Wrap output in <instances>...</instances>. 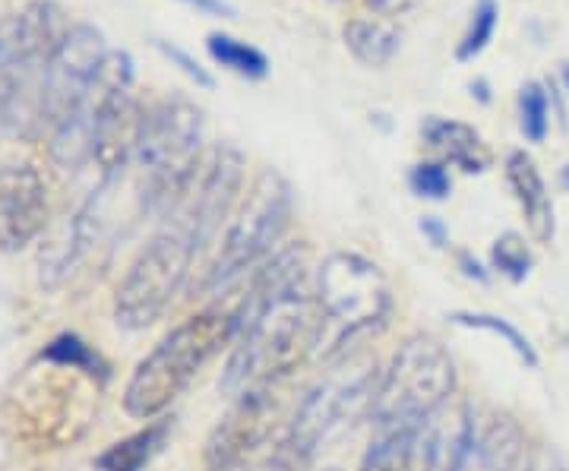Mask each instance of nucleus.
<instances>
[{
  "label": "nucleus",
  "mask_w": 569,
  "mask_h": 471,
  "mask_svg": "<svg viewBox=\"0 0 569 471\" xmlns=\"http://www.w3.org/2000/svg\"><path fill=\"white\" fill-rule=\"evenodd\" d=\"M282 383L238 392L212 428L203 450L206 471H241L272 440L282 421Z\"/></svg>",
  "instance_id": "1a4fd4ad"
},
{
  "label": "nucleus",
  "mask_w": 569,
  "mask_h": 471,
  "mask_svg": "<svg viewBox=\"0 0 569 471\" xmlns=\"http://www.w3.org/2000/svg\"><path fill=\"white\" fill-rule=\"evenodd\" d=\"M197 257L200 250L181 228L164 222L152 234V241L137 253V260L130 263L123 282L118 285V294H114L118 327L140 332L159 323L187 285Z\"/></svg>",
  "instance_id": "0eeeda50"
},
{
  "label": "nucleus",
  "mask_w": 569,
  "mask_h": 471,
  "mask_svg": "<svg viewBox=\"0 0 569 471\" xmlns=\"http://www.w3.org/2000/svg\"><path fill=\"white\" fill-rule=\"evenodd\" d=\"M244 152L231 143H216L212 149H206L193 184L183 193L181 203L164 216V222L181 228L193 241V247L203 253L206 247L216 244V238L222 234V226L231 222L234 209L244 197Z\"/></svg>",
  "instance_id": "6e6552de"
},
{
  "label": "nucleus",
  "mask_w": 569,
  "mask_h": 471,
  "mask_svg": "<svg viewBox=\"0 0 569 471\" xmlns=\"http://www.w3.org/2000/svg\"><path fill=\"white\" fill-rule=\"evenodd\" d=\"M519 130L529 143H545L550 133V108H553V99H550L548 82L531 80L519 89Z\"/></svg>",
  "instance_id": "4be33fe9"
},
{
  "label": "nucleus",
  "mask_w": 569,
  "mask_h": 471,
  "mask_svg": "<svg viewBox=\"0 0 569 471\" xmlns=\"http://www.w3.org/2000/svg\"><path fill=\"white\" fill-rule=\"evenodd\" d=\"M468 92H471V99H475V102H481V104H490V99H493V96H490V82L485 80V77H478V80L468 82Z\"/></svg>",
  "instance_id": "2f4dec72"
},
{
  "label": "nucleus",
  "mask_w": 569,
  "mask_h": 471,
  "mask_svg": "<svg viewBox=\"0 0 569 471\" xmlns=\"http://www.w3.org/2000/svg\"><path fill=\"white\" fill-rule=\"evenodd\" d=\"M526 471H531V469H526Z\"/></svg>",
  "instance_id": "f704fd0d"
},
{
  "label": "nucleus",
  "mask_w": 569,
  "mask_h": 471,
  "mask_svg": "<svg viewBox=\"0 0 569 471\" xmlns=\"http://www.w3.org/2000/svg\"><path fill=\"white\" fill-rule=\"evenodd\" d=\"M238 339V308H209L187 317L142 358L127 380L123 411L130 418H159L197 373Z\"/></svg>",
  "instance_id": "f03ea898"
},
{
  "label": "nucleus",
  "mask_w": 569,
  "mask_h": 471,
  "mask_svg": "<svg viewBox=\"0 0 569 471\" xmlns=\"http://www.w3.org/2000/svg\"><path fill=\"white\" fill-rule=\"evenodd\" d=\"M421 140L427 149H433L440 156V162L456 164L466 174H485L493 164V152L481 140V133L466 121H452V118H427L421 123Z\"/></svg>",
  "instance_id": "ddd939ff"
},
{
  "label": "nucleus",
  "mask_w": 569,
  "mask_h": 471,
  "mask_svg": "<svg viewBox=\"0 0 569 471\" xmlns=\"http://www.w3.org/2000/svg\"><path fill=\"white\" fill-rule=\"evenodd\" d=\"M560 80H563V89H567L569 96V61L560 63Z\"/></svg>",
  "instance_id": "473e14b6"
},
{
  "label": "nucleus",
  "mask_w": 569,
  "mask_h": 471,
  "mask_svg": "<svg viewBox=\"0 0 569 471\" xmlns=\"http://www.w3.org/2000/svg\"><path fill=\"white\" fill-rule=\"evenodd\" d=\"M332 3H342V0H332Z\"/></svg>",
  "instance_id": "72a5a7b5"
},
{
  "label": "nucleus",
  "mask_w": 569,
  "mask_h": 471,
  "mask_svg": "<svg viewBox=\"0 0 569 471\" xmlns=\"http://www.w3.org/2000/svg\"><path fill=\"white\" fill-rule=\"evenodd\" d=\"M490 267L497 269L503 279H509L512 285H519V282L529 279V272L535 269V253H531V247L526 244L522 234L507 231L490 244Z\"/></svg>",
  "instance_id": "5701e85b"
},
{
  "label": "nucleus",
  "mask_w": 569,
  "mask_h": 471,
  "mask_svg": "<svg viewBox=\"0 0 569 471\" xmlns=\"http://www.w3.org/2000/svg\"><path fill=\"white\" fill-rule=\"evenodd\" d=\"M187 7H197L200 13H209V17H224V20H231L234 17V7L231 3H224V0H181Z\"/></svg>",
  "instance_id": "7c9ffc66"
},
{
  "label": "nucleus",
  "mask_w": 569,
  "mask_h": 471,
  "mask_svg": "<svg viewBox=\"0 0 569 471\" xmlns=\"http://www.w3.org/2000/svg\"><path fill=\"white\" fill-rule=\"evenodd\" d=\"M503 174H507V184L512 190V197H516V203L526 216L531 238L538 244H550L553 234H557V219H553L548 184H545L535 159L526 149H512L507 156V164H503Z\"/></svg>",
  "instance_id": "f8f14e48"
},
{
  "label": "nucleus",
  "mask_w": 569,
  "mask_h": 471,
  "mask_svg": "<svg viewBox=\"0 0 569 471\" xmlns=\"http://www.w3.org/2000/svg\"><path fill=\"white\" fill-rule=\"evenodd\" d=\"M48 226V184L36 164H0V250L20 253Z\"/></svg>",
  "instance_id": "9b49d317"
},
{
  "label": "nucleus",
  "mask_w": 569,
  "mask_h": 471,
  "mask_svg": "<svg viewBox=\"0 0 569 471\" xmlns=\"http://www.w3.org/2000/svg\"><path fill=\"white\" fill-rule=\"evenodd\" d=\"M168 437H171V418H159V421L146 424L142 431L111 443L96 459V471H146L149 462L162 452Z\"/></svg>",
  "instance_id": "dca6fc26"
},
{
  "label": "nucleus",
  "mask_w": 569,
  "mask_h": 471,
  "mask_svg": "<svg viewBox=\"0 0 569 471\" xmlns=\"http://www.w3.org/2000/svg\"><path fill=\"white\" fill-rule=\"evenodd\" d=\"M408 187L421 200H447L452 193V178H449L447 162H418L408 171Z\"/></svg>",
  "instance_id": "b1692460"
},
{
  "label": "nucleus",
  "mask_w": 569,
  "mask_h": 471,
  "mask_svg": "<svg viewBox=\"0 0 569 471\" xmlns=\"http://www.w3.org/2000/svg\"><path fill=\"white\" fill-rule=\"evenodd\" d=\"M257 471H310V462H305L301 455H295V452H288L276 443V450H269V455L260 462Z\"/></svg>",
  "instance_id": "bb28decb"
},
{
  "label": "nucleus",
  "mask_w": 569,
  "mask_h": 471,
  "mask_svg": "<svg viewBox=\"0 0 569 471\" xmlns=\"http://www.w3.org/2000/svg\"><path fill=\"white\" fill-rule=\"evenodd\" d=\"M206 51L222 70L241 77V80H266L269 77V58L250 41L234 39L228 32H209Z\"/></svg>",
  "instance_id": "a211bd4d"
},
{
  "label": "nucleus",
  "mask_w": 569,
  "mask_h": 471,
  "mask_svg": "<svg viewBox=\"0 0 569 471\" xmlns=\"http://www.w3.org/2000/svg\"><path fill=\"white\" fill-rule=\"evenodd\" d=\"M317 301L323 310L326 339L323 354L329 364L346 361L348 351L373 332L387 327L392 313V291H389L383 269L355 250H336L317 269Z\"/></svg>",
  "instance_id": "20e7f679"
},
{
  "label": "nucleus",
  "mask_w": 569,
  "mask_h": 471,
  "mask_svg": "<svg viewBox=\"0 0 569 471\" xmlns=\"http://www.w3.org/2000/svg\"><path fill=\"white\" fill-rule=\"evenodd\" d=\"M326 320L310 285L307 244L279 247L253 272L238 304V339L224 361V395L284 383L310 354L323 349Z\"/></svg>",
  "instance_id": "f257e3e1"
},
{
  "label": "nucleus",
  "mask_w": 569,
  "mask_h": 471,
  "mask_svg": "<svg viewBox=\"0 0 569 471\" xmlns=\"http://www.w3.org/2000/svg\"><path fill=\"white\" fill-rule=\"evenodd\" d=\"M152 44H156V51L162 54L164 61H171V67H178L183 77L197 82L200 89H212V86H216L212 73H209L203 63L197 61V58H193L190 51H183V48H178V44H171V41H162V39H156Z\"/></svg>",
  "instance_id": "393cba45"
},
{
  "label": "nucleus",
  "mask_w": 569,
  "mask_h": 471,
  "mask_svg": "<svg viewBox=\"0 0 569 471\" xmlns=\"http://www.w3.org/2000/svg\"><path fill=\"white\" fill-rule=\"evenodd\" d=\"M418 228H421V234H425L427 241L433 247H447L449 244V228L437 219V216H425L421 222H418Z\"/></svg>",
  "instance_id": "c85d7f7f"
},
{
  "label": "nucleus",
  "mask_w": 569,
  "mask_h": 471,
  "mask_svg": "<svg viewBox=\"0 0 569 471\" xmlns=\"http://www.w3.org/2000/svg\"><path fill=\"white\" fill-rule=\"evenodd\" d=\"M203 108L187 96H168L146 108L140 143H137V174H140L142 212L168 216L190 190L203 162Z\"/></svg>",
  "instance_id": "7ed1b4c3"
},
{
  "label": "nucleus",
  "mask_w": 569,
  "mask_h": 471,
  "mask_svg": "<svg viewBox=\"0 0 569 471\" xmlns=\"http://www.w3.org/2000/svg\"><path fill=\"white\" fill-rule=\"evenodd\" d=\"M475 459L481 471H526L531 469L529 443L522 428L509 414H493L478 431Z\"/></svg>",
  "instance_id": "4468645a"
},
{
  "label": "nucleus",
  "mask_w": 569,
  "mask_h": 471,
  "mask_svg": "<svg viewBox=\"0 0 569 471\" xmlns=\"http://www.w3.org/2000/svg\"><path fill=\"white\" fill-rule=\"evenodd\" d=\"M500 26V3L497 0H475L471 17L466 22V32L456 44V61L471 63L475 58H481L488 51V44L497 36Z\"/></svg>",
  "instance_id": "412c9836"
},
{
  "label": "nucleus",
  "mask_w": 569,
  "mask_h": 471,
  "mask_svg": "<svg viewBox=\"0 0 569 471\" xmlns=\"http://www.w3.org/2000/svg\"><path fill=\"white\" fill-rule=\"evenodd\" d=\"M456 392V361L449 349L427 335H408L380 373L373 392L370 421L377 431L387 428H425L430 418L447 409Z\"/></svg>",
  "instance_id": "423d86ee"
},
{
  "label": "nucleus",
  "mask_w": 569,
  "mask_h": 471,
  "mask_svg": "<svg viewBox=\"0 0 569 471\" xmlns=\"http://www.w3.org/2000/svg\"><path fill=\"white\" fill-rule=\"evenodd\" d=\"M39 361L44 364H54V368H70L80 370L92 380H108V364L102 361V354L92 349L89 342H82L77 332H61L58 339H51L44 349H41Z\"/></svg>",
  "instance_id": "6ab92c4d"
},
{
  "label": "nucleus",
  "mask_w": 569,
  "mask_h": 471,
  "mask_svg": "<svg viewBox=\"0 0 569 471\" xmlns=\"http://www.w3.org/2000/svg\"><path fill=\"white\" fill-rule=\"evenodd\" d=\"M456 260H459V269H462V275H466V279H475V282L488 285L490 272L485 267H481V263H478V260H475V257H471L468 250H462V253H459Z\"/></svg>",
  "instance_id": "c756f323"
},
{
  "label": "nucleus",
  "mask_w": 569,
  "mask_h": 471,
  "mask_svg": "<svg viewBox=\"0 0 569 471\" xmlns=\"http://www.w3.org/2000/svg\"><path fill=\"white\" fill-rule=\"evenodd\" d=\"M421 0H365V7L373 13V17H380V20H396V17H406L411 13L415 7H418Z\"/></svg>",
  "instance_id": "cd10ccee"
},
{
  "label": "nucleus",
  "mask_w": 569,
  "mask_h": 471,
  "mask_svg": "<svg viewBox=\"0 0 569 471\" xmlns=\"http://www.w3.org/2000/svg\"><path fill=\"white\" fill-rule=\"evenodd\" d=\"M449 323H456V327L462 329L490 332V335L503 339L509 349H512V354H516L526 368H538V351H535V345H531L529 339L512 327L509 320H503V317H497V313H478V310H456V313H449Z\"/></svg>",
  "instance_id": "aec40b11"
},
{
  "label": "nucleus",
  "mask_w": 569,
  "mask_h": 471,
  "mask_svg": "<svg viewBox=\"0 0 569 471\" xmlns=\"http://www.w3.org/2000/svg\"><path fill=\"white\" fill-rule=\"evenodd\" d=\"M291 216H295L291 184L276 168H263L234 209L219 253L203 272L197 294H222L238 279H244L247 272L263 267L291 226Z\"/></svg>",
  "instance_id": "39448f33"
},
{
  "label": "nucleus",
  "mask_w": 569,
  "mask_h": 471,
  "mask_svg": "<svg viewBox=\"0 0 569 471\" xmlns=\"http://www.w3.org/2000/svg\"><path fill=\"white\" fill-rule=\"evenodd\" d=\"M108 51L111 48L104 41L102 29H96L92 22H70L44 73V96H41L44 137L63 114H70L82 102L89 86L102 73Z\"/></svg>",
  "instance_id": "9d476101"
},
{
  "label": "nucleus",
  "mask_w": 569,
  "mask_h": 471,
  "mask_svg": "<svg viewBox=\"0 0 569 471\" xmlns=\"http://www.w3.org/2000/svg\"><path fill=\"white\" fill-rule=\"evenodd\" d=\"M17 58V22L13 13L0 22V133H3V108H7V89H10V70Z\"/></svg>",
  "instance_id": "a878e982"
},
{
  "label": "nucleus",
  "mask_w": 569,
  "mask_h": 471,
  "mask_svg": "<svg viewBox=\"0 0 569 471\" xmlns=\"http://www.w3.org/2000/svg\"><path fill=\"white\" fill-rule=\"evenodd\" d=\"M421 428H387L367 447L358 471H415Z\"/></svg>",
  "instance_id": "f3484780"
},
{
  "label": "nucleus",
  "mask_w": 569,
  "mask_h": 471,
  "mask_svg": "<svg viewBox=\"0 0 569 471\" xmlns=\"http://www.w3.org/2000/svg\"><path fill=\"white\" fill-rule=\"evenodd\" d=\"M342 41H346L348 54L358 63L370 67V70H383L402 51V32L389 20H380V17L348 20L342 26Z\"/></svg>",
  "instance_id": "2eb2a0df"
}]
</instances>
